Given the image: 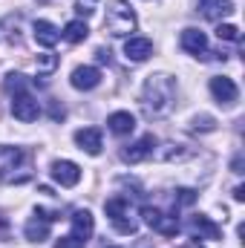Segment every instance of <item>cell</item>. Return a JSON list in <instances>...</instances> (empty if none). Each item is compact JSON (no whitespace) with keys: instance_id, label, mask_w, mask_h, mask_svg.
I'll use <instances>...</instances> for the list:
<instances>
[{"instance_id":"6","label":"cell","mask_w":245,"mask_h":248,"mask_svg":"<svg viewBox=\"0 0 245 248\" xmlns=\"http://www.w3.org/2000/svg\"><path fill=\"white\" fill-rule=\"evenodd\" d=\"M153 147H156V139L147 133V136H141L138 141H133L130 147H124L122 159H124V162H130V165H138V162H144V159L153 153Z\"/></svg>"},{"instance_id":"8","label":"cell","mask_w":245,"mask_h":248,"mask_svg":"<svg viewBox=\"0 0 245 248\" xmlns=\"http://www.w3.org/2000/svg\"><path fill=\"white\" fill-rule=\"evenodd\" d=\"M75 144L84 150V153H90V156H98L101 153V130L98 127H84V130H78L75 133Z\"/></svg>"},{"instance_id":"29","label":"cell","mask_w":245,"mask_h":248,"mask_svg":"<svg viewBox=\"0 0 245 248\" xmlns=\"http://www.w3.org/2000/svg\"><path fill=\"white\" fill-rule=\"evenodd\" d=\"M95 55H98V61L101 63H110V49H98Z\"/></svg>"},{"instance_id":"11","label":"cell","mask_w":245,"mask_h":248,"mask_svg":"<svg viewBox=\"0 0 245 248\" xmlns=\"http://www.w3.org/2000/svg\"><path fill=\"white\" fill-rule=\"evenodd\" d=\"M179 41H182L184 52H190V55H196V58L208 52V38H205V32H199V29H184Z\"/></svg>"},{"instance_id":"23","label":"cell","mask_w":245,"mask_h":248,"mask_svg":"<svg viewBox=\"0 0 245 248\" xmlns=\"http://www.w3.org/2000/svg\"><path fill=\"white\" fill-rule=\"evenodd\" d=\"M113 225H116V231H119V234H136V222H133V219H127V217H124V219H116Z\"/></svg>"},{"instance_id":"1","label":"cell","mask_w":245,"mask_h":248,"mask_svg":"<svg viewBox=\"0 0 245 248\" xmlns=\"http://www.w3.org/2000/svg\"><path fill=\"white\" fill-rule=\"evenodd\" d=\"M176 101V81L165 72L159 75H150L144 81V90H141V107L150 119H159L165 116Z\"/></svg>"},{"instance_id":"28","label":"cell","mask_w":245,"mask_h":248,"mask_svg":"<svg viewBox=\"0 0 245 248\" xmlns=\"http://www.w3.org/2000/svg\"><path fill=\"white\" fill-rule=\"evenodd\" d=\"M234 199H237V202H243V199H245V185L234 187Z\"/></svg>"},{"instance_id":"12","label":"cell","mask_w":245,"mask_h":248,"mask_svg":"<svg viewBox=\"0 0 245 248\" xmlns=\"http://www.w3.org/2000/svg\"><path fill=\"white\" fill-rule=\"evenodd\" d=\"M92 228H95V222H92V214L84 208V211H75L72 214V237H78V240H90L92 237Z\"/></svg>"},{"instance_id":"19","label":"cell","mask_w":245,"mask_h":248,"mask_svg":"<svg viewBox=\"0 0 245 248\" xmlns=\"http://www.w3.org/2000/svg\"><path fill=\"white\" fill-rule=\"evenodd\" d=\"M104 211H107V217L116 222V219H124V217H127L130 202H127V199H122V196H113V199H107V202H104Z\"/></svg>"},{"instance_id":"4","label":"cell","mask_w":245,"mask_h":248,"mask_svg":"<svg viewBox=\"0 0 245 248\" xmlns=\"http://www.w3.org/2000/svg\"><path fill=\"white\" fill-rule=\"evenodd\" d=\"M69 84L75 90H81V93H90V90H95L101 84V72L95 66H75L72 75H69Z\"/></svg>"},{"instance_id":"27","label":"cell","mask_w":245,"mask_h":248,"mask_svg":"<svg viewBox=\"0 0 245 248\" xmlns=\"http://www.w3.org/2000/svg\"><path fill=\"white\" fill-rule=\"evenodd\" d=\"M176 193H179V202H182V205H190V202L196 199V196H193V190H187V187H182V190H176Z\"/></svg>"},{"instance_id":"7","label":"cell","mask_w":245,"mask_h":248,"mask_svg":"<svg viewBox=\"0 0 245 248\" xmlns=\"http://www.w3.org/2000/svg\"><path fill=\"white\" fill-rule=\"evenodd\" d=\"M211 93H214V98H216L219 104H234V101H237V95H240L237 84H234L231 78H225V75L211 78Z\"/></svg>"},{"instance_id":"3","label":"cell","mask_w":245,"mask_h":248,"mask_svg":"<svg viewBox=\"0 0 245 248\" xmlns=\"http://www.w3.org/2000/svg\"><path fill=\"white\" fill-rule=\"evenodd\" d=\"M12 116L17 122H35L41 116V104L29 93H15V98H12Z\"/></svg>"},{"instance_id":"24","label":"cell","mask_w":245,"mask_h":248,"mask_svg":"<svg viewBox=\"0 0 245 248\" xmlns=\"http://www.w3.org/2000/svg\"><path fill=\"white\" fill-rule=\"evenodd\" d=\"M75 12H78L81 17H90V15L95 12V0H78V6H75Z\"/></svg>"},{"instance_id":"13","label":"cell","mask_w":245,"mask_h":248,"mask_svg":"<svg viewBox=\"0 0 245 248\" xmlns=\"http://www.w3.org/2000/svg\"><path fill=\"white\" fill-rule=\"evenodd\" d=\"M199 12L208 20H219V17H225V15L234 12V3L231 0H199Z\"/></svg>"},{"instance_id":"14","label":"cell","mask_w":245,"mask_h":248,"mask_svg":"<svg viewBox=\"0 0 245 248\" xmlns=\"http://www.w3.org/2000/svg\"><path fill=\"white\" fill-rule=\"evenodd\" d=\"M107 127H110V133H116V136H130V133L136 130V119H133V113L119 110V113H113V116L107 119Z\"/></svg>"},{"instance_id":"16","label":"cell","mask_w":245,"mask_h":248,"mask_svg":"<svg viewBox=\"0 0 245 248\" xmlns=\"http://www.w3.org/2000/svg\"><path fill=\"white\" fill-rule=\"evenodd\" d=\"M61 38L69 41V44H84V41L90 38V26H87L84 20H69V23L63 26Z\"/></svg>"},{"instance_id":"20","label":"cell","mask_w":245,"mask_h":248,"mask_svg":"<svg viewBox=\"0 0 245 248\" xmlns=\"http://www.w3.org/2000/svg\"><path fill=\"white\" fill-rule=\"evenodd\" d=\"M162 211L159 208H150V205H144L141 208V219H144V225H150V228H159V222H162Z\"/></svg>"},{"instance_id":"21","label":"cell","mask_w":245,"mask_h":248,"mask_svg":"<svg viewBox=\"0 0 245 248\" xmlns=\"http://www.w3.org/2000/svg\"><path fill=\"white\" fill-rule=\"evenodd\" d=\"M216 38L219 41H240V29L234 23H219L216 26Z\"/></svg>"},{"instance_id":"2","label":"cell","mask_w":245,"mask_h":248,"mask_svg":"<svg viewBox=\"0 0 245 248\" xmlns=\"http://www.w3.org/2000/svg\"><path fill=\"white\" fill-rule=\"evenodd\" d=\"M104 29L110 35H116V38H124V35L136 32V15H133L127 0H110L107 17H104Z\"/></svg>"},{"instance_id":"25","label":"cell","mask_w":245,"mask_h":248,"mask_svg":"<svg viewBox=\"0 0 245 248\" xmlns=\"http://www.w3.org/2000/svg\"><path fill=\"white\" fill-rule=\"evenodd\" d=\"M55 248H84V240H78V237H61L58 243H55Z\"/></svg>"},{"instance_id":"30","label":"cell","mask_w":245,"mask_h":248,"mask_svg":"<svg viewBox=\"0 0 245 248\" xmlns=\"http://www.w3.org/2000/svg\"><path fill=\"white\" fill-rule=\"evenodd\" d=\"M184 248H205V246H202V243H196V240H190V243H187Z\"/></svg>"},{"instance_id":"15","label":"cell","mask_w":245,"mask_h":248,"mask_svg":"<svg viewBox=\"0 0 245 248\" xmlns=\"http://www.w3.org/2000/svg\"><path fill=\"white\" fill-rule=\"evenodd\" d=\"M23 234H26V240H29V243H44V240L49 237V219H44V217H38V214H35V219H29V222H26Z\"/></svg>"},{"instance_id":"5","label":"cell","mask_w":245,"mask_h":248,"mask_svg":"<svg viewBox=\"0 0 245 248\" xmlns=\"http://www.w3.org/2000/svg\"><path fill=\"white\" fill-rule=\"evenodd\" d=\"M52 179L61 187H75L81 182V168L75 162H69V159H61V162L52 165Z\"/></svg>"},{"instance_id":"10","label":"cell","mask_w":245,"mask_h":248,"mask_svg":"<svg viewBox=\"0 0 245 248\" xmlns=\"http://www.w3.org/2000/svg\"><path fill=\"white\" fill-rule=\"evenodd\" d=\"M32 35H35V41H38L41 46H46V49H52V46L61 41V29H58L55 23H49V20H35Z\"/></svg>"},{"instance_id":"17","label":"cell","mask_w":245,"mask_h":248,"mask_svg":"<svg viewBox=\"0 0 245 248\" xmlns=\"http://www.w3.org/2000/svg\"><path fill=\"white\" fill-rule=\"evenodd\" d=\"M190 228L199 234V240H219V228H216L208 217H202V214H196V217H193Z\"/></svg>"},{"instance_id":"22","label":"cell","mask_w":245,"mask_h":248,"mask_svg":"<svg viewBox=\"0 0 245 248\" xmlns=\"http://www.w3.org/2000/svg\"><path fill=\"white\" fill-rule=\"evenodd\" d=\"M6 90H12V93H26V81H23V75H9Z\"/></svg>"},{"instance_id":"18","label":"cell","mask_w":245,"mask_h":248,"mask_svg":"<svg viewBox=\"0 0 245 248\" xmlns=\"http://www.w3.org/2000/svg\"><path fill=\"white\" fill-rule=\"evenodd\" d=\"M20 159H23V153L17 147H0V173L15 170L20 165Z\"/></svg>"},{"instance_id":"26","label":"cell","mask_w":245,"mask_h":248,"mask_svg":"<svg viewBox=\"0 0 245 248\" xmlns=\"http://www.w3.org/2000/svg\"><path fill=\"white\" fill-rule=\"evenodd\" d=\"M193 127H196V130H214V119H211V116H202V119L196 116V119H193Z\"/></svg>"},{"instance_id":"9","label":"cell","mask_w":245,"mask_h":248,"mask_svg":"<svg viewBox=\"0 0 245 248\" xmlns=\"http://www.w3.org/2000/svg\"><path fill=\"white\" fill-rule=\"evenodd\" d=\"M124 55L127 61H147L153 55V41L150 38H127L124 41Z\"/></svg>"}]
</instances>
